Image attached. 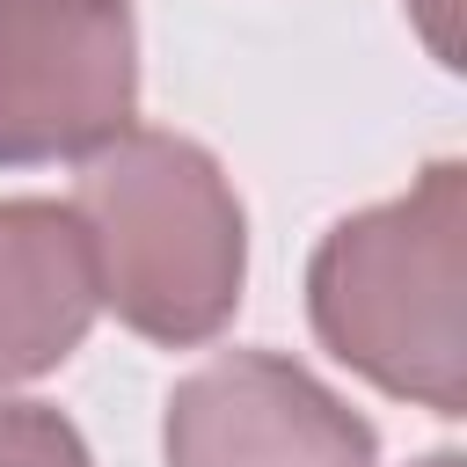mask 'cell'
Here are the masks:
<instances>
[{"instance_id": "cell-1", "label": "cell", "mask_w": 467, "mask_h": 467, "mask_svg": "<svg viewBox=\"0 0 467 467\" xmlns=\"http://www.w3.org/2000/svg\"><path fill=\"white\" fill-rule=\"evenodd\" d=\"M306 321L336 365L431 416L467 409V168L336 219L306 263Z\"/></svg>"}, {"instance_id": "cell-2", "label": "cell", "mask_w": 467, "mask_h": 467, "mask_svg": "<svg viewBox=\"0 0 467 467\" xmlns=\"http://www.w3.org/2000/svg\"><path fill=\"white\" fill-rule=\"evenodd\" d=\"M73 212L88 226L95 292L131 336L197 350L234 321L248 285V212L197 139L146 124L117 131L80 161Z\"/></svg>"}, {"instance_id": "cell-3", "label": "cell", "mask_w": 467, "mask_h": 467, "mask_svg": "<svg viewBox=\"0 0 467 467\" xmlns=\"http://www.w3.org/2000/svg\"><path fill=\"white\" fill-rule=\"evenodd\" d=\"M139 117L131 0H0V168L88 161Z\"/></svg>"}, {"instance_id": "cell-4", "label": "cell", "mask_w": 467, "mask_h": 467, "mask_svg": "<svg viewBox=\"0 0 467 467\" xmlns=\"http://www.w3.org/2000/svg\"><path fill=\"white\" fill-rule=\"evenodd\" d=\"M161 452L168 467H379V431L299 358L219 350L175 379Z\"/></svg>"}, {"instance_id": "cell-5", "label": "cell", "mask_w": 467, "mask_h": 467, "mask_svg": "<svg viewBox=\"0 0 467 467\" xmlns=\"http://www.w3.org/2000/svg\"><path fill=\"white\" fill-rule=\"evenodd\" d=\"M102 314L88 226L58 197H0V394L58 372Z\"/></svg>"}, {"instance_id": "cell-6", "label": "cell", "mask_w": 467, "mask_h": 467, "mask_svg": "<svg viewBox=\"0 0 467 467\" xmlns=\"http://www.w3.org/2000/svg\"><path fill=\"white\" fill-rule=\"evenodd\" d=\"M0 467H95L73 416L29 394H0Z\"/></svg>"}, {"instance_id": "cell-7", "label": "cell", "mask_w": 467, "mask_h": 467, "mask_svg": "<svg viewBox=\"0 0 467 467\" xmlns=\"http://www.w3.org/2000/svg\"><path fill=\"white\" fill-rule=\"evenodd\" d=\"M438 66H460V0H401Z\"/></svg>"}, {"instance_id": "cell-8", "label": "cell", "mask_w": 467, "mask_h": 467, "mask_svg": "<svg viewBox=\"0 0 467 467\" xmlns=\"http://www.w3.org/2000/svg\"><path fill=\"white\" fill-rule=\"evenodd\" d=\"M416 467H467V460H460V452H423Z\"/></svg>"}]
</instances>
